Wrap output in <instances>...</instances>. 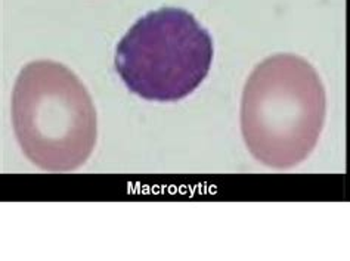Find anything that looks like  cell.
Returning <instances> with one entry per match:
<instances>
[{"label": "cell", "instance_id": "1", "mask_svg": "<svg viewBox=\"0 0 350 261\" xmlns=\"http://www.w3.org/2000/svg\"><path fill=\"white\" fill-rule=\"evenodd\" d=\"M327 117L324 83L294 53L262 61L247 79L241 99V132L260 164L288 170L315 149Z\"/></svg>", "mask_w": 350, "mask_h": 261}, {"label": "cell", "instance_id": "2", "mask_svg": "<svg viewBox=\"0 0 350 261\" xmlns=\"http://www.w3.org/2000/svg\"><path fill=\"white\" fill-rule=\"evenodd\" d=\"M11 118L23 154L48 173H71L98 141V114L86 86L64 64L34 61L20 71Z\"/></svg>", "mask_w": 350, "mask_h": 261}, {"label": "cell", "instance_id": "3", "mask_svg": "<svg viewBox=\"0 0 350 261\" xmlns=\"http://www.w3.org/2000/svg\"><path fill=\"white\" fill-rule=\"evenodd\" d=\"M213 40L197 18L161 8L139 18L116 51V70L127 89L146 100L189 96L208 76Z\"/></svg>", "mask_w": 350, "mask_h": 261}]
</instances>
